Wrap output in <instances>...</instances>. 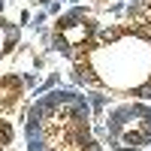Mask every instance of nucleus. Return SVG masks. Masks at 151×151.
I'll use <instances>...</instances> for the list:
<instances>
[{
	"mask_svg": "<svg viewBox=\"0 0 151 151\" xmlns=\"http://www.w3.org/2000/svg\"><path fill=\"white\" fill-rule=\"evenodd\" d=\"M91 67L106 85L139 88L151 79V42L142 36H118L115 42H103L94 48Z\"/></svg>",
	"mask_w": 151,
	"mask_h": 151,
	"instance_id": "obj_1",
	"label": "nucleus"
},
{
	"mask_svg": "<svg viewBox=\"0 0 151 151\" xmlns=\"http://www.w3.org/2000/svg\"><path fill=\"white\" fill-rule=\"evenodd\" d=\"M94 30H97L94 21H85V18H79V21H58V33H64L73 48L82 45V42H88L94 36Z\"/></svg>",
	"mask_w": 151,
	"mask_h": 151,
	"instance_id": "obj_2",
	"label": "nucleus"
},
{
	"mask_svg": "<svg viewBox=\"0 0 151 151\" xmlns=\"http://www.w3.org/2000/svg\"><path fill=\"white\" fill-rule=\"evenodd\" d=\"M73 79L79 82V85H97L100 76H94V67L91 64H76L73 67Z\"/></svg>",
	"mask_w": 151,
	"mask_h": 151,
	"instance_id": "obj_3",
	"label": "nucleus"
},
{
	"mask_svg": "<svg viewBox=\"0 0 151 151\" xmlns=\"http://www.w3.org/2000/svg\"><path fill=\"white\" fill-rule=\"evenodd\" d=\"M52 48H55V52H60L64 58H73V45L67 42V36H64V33H58V36H55V42H52Z\"/></svg>",
	"mask_w": 151,
	"mask_h": 151,
	"instance_id": "obj_4",
	"label": "nucleus"
},
{
	"mask_svg": "<svg viewBox=\"0 0 151 151\" xmlns=\"http://www.w3.org/2000/svg\"><path fill=\"white\" fill-rule=\"evenodd\" d=\"M133 18L139 21V24H148V27H151V3H145L139 12H133Z\"/></svg>",
	"mask_w": 151,
	"mask_h": 151,
	"instance_id": "obj_5",
	"label": "nucleus"
},
{
	"mask_svg": "<svg viewBox=\"0 0 151 151\" xmlns=\"http://www.w3.org/2000/svg\"><path fill=\"white\" fill-rule=\"evenodd\" d=\"M9 139H12V127L6 121H0V145H9Z\"/></svg>",
	"mask_w": 151,
	"mask_h": 151,
	"instance_id": "obj_6",
	"label": "nucleus"
},
{
	"mask_svg": "<svg viewBox=\"0 0 151 151\" xmlns=\"http://www.w3.org/2000/svg\"><path fill=\"white\" fill-rule=\"evenodd\" d=\"M133 97H145V100H148V97H151V79L142 82L139 88H133Z\"/></svg>",
	"mask_w": 151,
	"mask_h": 151,
	"instance_id": "obj_7",
	"label": "nucleus"
},
{
	"mask_svg": "<svg viewBox=\"0 0 151 151\" xmlns=\"http://www.w3.org/2000/svg\"><path fill=\"white\" fill-rule=\"evenodd\" d=\"M88 100H91V106H94V109H103V106H106V97H103V94H91Z\"/></svg>",
	"mask_w": 151,
	"mask_h": 151,
	"instance_id": "obj_8",
	"label": "nucleus"
},
{
	"mask_svg": "<svg viewBox=\"0 0 151 151\" xmlns=\"http://www.w3.org/2000/svg\"><path fill=\"white\" fill-rule=\"evenodd\" d=\"M85 151H103V148H100V142H94V139H91V142L85 145Z\"/></svg>",
	"mask_w": 151,
	"mask_h": 151,
	"instance_id": "obj_9",
	"label": "nucleus"
},
{
	"mask_svg": "<svg viewBox=\"0 0 151 151\" xmlns=\"http://www.w3.org/2000/svg\"><path fill=\"white\" fill-rule=\"evenodd\" d=\"M30 151H45V145H42L40 139H33V142H30Z\"/></svg>",
	"mask_w": 151,
	"mask_h": 151,
	"instance_id": "obj_10",
	"label": "nucleus"
},
{
	"mask_svg": "<svg viewBox=\"0 0 151 151\" xmlns=\"http://www.w3.org/2000/svg\"><path fill=\"white\" fill-rule=\"evenodd\" d=\"M115 151H136V148H121V145H118V148H115Z\"/></svg>",
	"mask_w": 151,
	"mask_h": 151,
	"instance_id": "obj_11",
	"label": "nucleus"
},
{
	"mask_svg": "<svg viewBox=\"0 0 151 151\" xmlns=\"http://www.w3.org/2000/svg\"><path fill=\"white\" fill-rule=\"evenodd\" d=\"M0 12H3V0H0Z\"/></svg>",
	"mask_w": 151,
	"mask_h": 151,
	"instance_id": "obj_12",
	"label": "nucleus"
}]
</instances>
